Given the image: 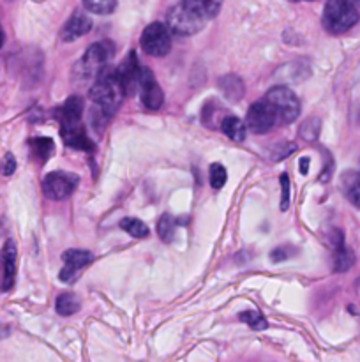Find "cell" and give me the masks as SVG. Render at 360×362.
<instances>
[{
  "mask_svg": "<svg viewBox=\"0 0 360 362\" xmlns=\"http://www.w3.org/2000/svg\"><path fill=\"white\" fill-rule=\"evenodd\" d=\"M113 57V45L109 41L94 42L87 48L85 55L76 62L73 76L78 83L94 81L106 67L109 66Z\"/></svg>",
  "mask_w": 360,
  "mask_h": 362,
  "instance_id": "cell-1",
  "label": "cell"
},
{
  "mask_svg": "<svg viewBox=\"0 0 360 362\" xmlns=\"http://www.w3.org/2000/svg\"><path fill=\"white\" fill-rule=\"evenodd\" d=\"M90 99L94 105L99 106L101 112L112 113L119 108V105L124 99V88L116 78L115 69H109V66L92 81L90 87Z\"/></svg>",
  "mask_w": 360,
  "mask_h": 362,
  "instance_id": "cell-2",
  "label": "cell"
},
{
  "mask_svg": "<svg viewBox=\"0 0 360 362\" xmlns=\"http://www.w3.org/2000/svg\"><path fill=\"white\" fill-rule=\"evenodd\" d=\"M359 20L360 14L356 11V6L346 2V0H328L325 4L323 16H321L325 30L334 35L348 32L349 28L359 23Z\"/></svg>",
  "mask_w": 360,
  "mask_h": 362,
  "instance_id": "cell-3",
  "label": "cell"
},
{
  "mask_svg": "<svg viewBox=\"0 0 360 362\" xmlns=\"http://www.w3.org/2000/svg\"><path fill=\"white\" fill-rule=\"evenodd\" d=\"M263 99L274 110L275 117H277V124H289L300 115L299 98L288 87H281V85L272 87Z\"/></svg>",
  "mask_w": 360,
  "mask_h": 362,
  "instance_id": "cell-4",
  "label": "cell"
},
{
  "mask_svg": "<svg viewBox=\"0 0 360 362\" xmlns=\"http://www.w3.org/2000/svg\"><path fill=\"white\" fill-rule=\"evenodd\" d=\"M141 49L152 57H164L172 49V32L168 25L154 21L141 34Z\"/></svg>",
  "mask_w": 360,
  "mask_h": 362,
  "instance_id": "cell-5",
  "label": "cell"
},
{
  "mask_svg": "<svg viewBox=\"0 0 360 362\" xmlns=\"http://www.w3.org/2000/svg\"><path fill=\"white\" fill-rule=\"evenodd\" d=\"M169 32L176 35H194L196 32H200L203 28L205 21L200 16L193 13L191 9H187L182 2L176 4L175 7H172V11L168 13V20H166Z\"/></svg>",
  "mask_w": 360,
  "mask_h": 362,
  "instance_id": "cell-6",
  "label": "cell"
},
{
  "mask_svg": "<svg viewBox=\"0 0 360 362\" xmlns=\"http://www.w3.org/2000/svg\"><path fill=\"white\" fill-rule=\"evenodd\" d=\"M78 175L71 172H52L44 177L42 180V193L49 198V200H66L74 189L78 187Z\"/></svg>",
  "mask_w": 360,
  "mask_h": 362,
  "instance_id": "cell-7",
  "label": "cell"
},
{
  "mask_svg": "<svg viewBox=\"0 0 360 362\" xmlns=\"http://www.w3.org/2000/svg\"><path fill=\"white\" fill-rule=\"evenodd\" d=\"M246 124L253 133L265 134L277 124V117H275L272 106L265 99H261V101H256L251 105L246 117Z\"/></svg>",
  "mask_w": 360,
  "mask_h": 362,
  "instance_id": "cell-8",
  "label": "cell"
},
{
  "mask_svg": "<svg viewBox=\"0 0 360 362\" xmlns=\"http://www.w3.org/2000/svg\"><path fill=\"white\" fill-rule=\"evenodd\" d=\"M64 260V269L60 271V279L64 283H73L74 279L80 276V272L83 269H87L88 265L94 262V257H92L90 251L85 250H67L66 253L62 255Z\"/></svg>",
  "mask_w": 360,
  "mask_h": 362,
  "instance_id": "cell-9",
  "label": "cell"
},
{
  "mask_svg": "<svg viewBox=\"0 0 360 362\" xmlns=\"http://www.w3.org/2000/svg\"><path fill=\"white\" fill-rule=\"evenodd\" d=\"M116 78H119L120 85L124 88V94L129 95L133 92L138 90V83H140L141 76V67L140 62L136 59V53L129 52V55L122 60L119 67L115 69Z\"/></svg>",
  "mask_w": 360,
  "mask_h": 362,
  "instance_id": "cell-10",
  "label": "cell"
},
{
  "mask_svg": "<svg viewBox=\"0 0 360 362\" xmlns=\"http://www.w3.org/2000/svg\"><path fill=\"white\" fill-rule=\"evenodd\" d=\"M138 90H140L141 101L147 106L148 110H159L164 101V95H162L161 87H159L157 80L152 74V71L141 67V76L140 83H138Z\"/></svg>",
  "mask_w": 360,
  "mask_h": 362,
  "instance_id": "cell-11",
  "label": "cell"
},
{
  "mask_svg": "<svg viewBox=\"0 0 360 362\" xmlns=\"http://www.w3.org/2000/svg\"><path fill=\"white\" fill-rule=\"evenodd\" d=\"M16 246L13 240H7L0 251V290L7 292L13 288L14 279H16Z\"/></svg>",
  "mask_w": 360,
  "mask_h": 362,
  "instance_id": "cell-12",
  "label": "cell"
},
{
  "mask_svg": "<svg viewBox=\"0 0 360 362\" xmlns=\"http://www.w3.org/2000/svg\"><path fill=\"white\" fill-rule=\"evenodd\" d=\"M92 30V20L87 13L83 11H76L73 13V16L66 21V25L62 27V32H60V37H62L64 42H73L76 41L81 35L88 34Z\"/></svg>",
  "mask_w": 360,
  "mask_h": 362,
  "instance_id": "cell-13",
  "label": "cell"
},
{
  "mask_svg": "<svg viewBox=\"0 0 360 362\" xmlns=\"http://www.w3.org/2000/svg\"><path fill=\"white\" fill-rule=\"evenodd\" d=\"M60 134L64 138V144L69 147L78 148V151H94V141L88 138L87 131L81 126V122L67 124V126H60Z\"/></svg>",
  "mask_w": 360,
  "mask_h": 362,
  "instance_id": "cell-14",
  "label": "cell"
},
{
  "mask_svg": "<svg viewBox=\"0 0 360 362\" xmlns=\"http://www.w3.org/2000/svg\"><path fill=\"white\" fill-rule=\"evenodd\" d=\"M81 113H83V99L80 95H71L62 106L56 108L55 115L60 126H67V124L81 122Z\"/></svg>",
  "mask_w": 360,
  "mask_h": 362,
  "instance_id": "cell-15",
  "label": "cell"
},
{
  "mask_svg": "<svg viewBox=\"0 0 360 362\" xmlns=\"http://www.w3.org/2000/svg\"><path fill=\"white\" fill-rule=\"evenodd\" d=\"M187 9L193 11L196 16L207 21L217 16V13L222 7V0H180Z\"/></svg>",
  "mask_w": 360,
  "mask_h": 362,
  "instance_id": "cell-16",
  "label": "cell"
},
{
  "mask_svg": "<svg viewBox=\"0 0 360 362\" xmlns=\"http://www.w3.org/2000/svg\"><path fill=\"white\" fill-rule=\"evenodd\" d=\"M341 180L342 193L348 198L349 204L360 207V172H346Z\"/></svg>",
  "mask_w": 360,
  "mask_h": 362,
  "instance_id": "cell-17",
  "label": "cell"
},
{
  "mask_svg": "<svg viewBox=\"0 0 360 362\" xmlns=\"http://www.w3.org/2000/svg\"><path fill=\"white\" fill-rule=\"evenodd\" d=\"M221 129H222V133L229 138V140L239 141V144L240 141L246 140V133H247L246 124H244L240 119H236V117L229 115V117H226V119H222Z\"/></svg>",
  "mask_w": 360,
  "mask_h": 362,
  "instance_id": "cell-18",
  "label": "cell"
},
{
  "mask_svg": "<svg viewBox=\"0 0 360 362\" xmlns=\"http://www.w3.org/2000/svg\"><path fill=\"white\" fill-rule=\"evenodd\" d=\"M55 310L62 317H71V315H74L80 310V300H78L74 293H62V296L56 297Z\"/></svg>",
  "mask_w": 360,
  "mask_h": 362,
  "instance_id": "cell-19",
  "label": "cell"
},
{
  "mask_svg": "<svg viewBox=\"0 0 360 362\" xmlns=\"http://www.w3.org/2000/svg\"><path fill=\"white\" fill-rule=\"evenodd\" d=\"M353 262H355L353 253L348 250V247H344V243L334 246V269L335 271L337 272L348 271V269L353 265Z\"/></svg>",
  "mask_w": 360,
  "mask_h": 362,
  "instance_id": "cell-20",
  "label": "cell"
},
{
  "mask_svg": "<svg viewBox=\"0 0 360 362\" xmlns=\"http://www.w3.org/2000/svg\"><path fill=\"white\" fill-rule=\"evenodd\" d=\"M221 88H222V92L226 94V98L232 99V101H236V99H240L244 95L242 80H240L239 76H233V74L222 78Z\"/></svg>",
  "mask_w": 360,
  "mask_h": 362,
  "instance_id": "cell-21",
  "label": "cell"
},
{
  "mask_svg": "<svg viewBox=\"0 0 360 362\" xmlns=\"http://www.w3.org/2000/svg\"><path fill=\"white\" fill-rule=\"evenodd\" d=\"M30 148H32V154H34L39 161L44 163L46 159L53 154L55 145H53V141L49 140V138L41 136V138H34V140H30Z\"/></svg>",
  "mask_w": 360,
  "mask_h": 362,
  "instance_id": "cell-22",
  "label": "cell"
},
{
  "mask_svg": "<svg viewBox=\"0 0 360 362\" xmlns=\"http://www.w3.org/2000/svg\"><path fill=\"white\" fill-rule=\"evenodd\" d=\"M120 228L129 233L131 237H136V239H145L148 235V226L136 218H124L120 221Z\"/></svg>",
  "mask_w": 360,
  "mask_h": 362,
  "instance_id": "cell-23",
  "label": "cell"
},
{
  "mask_svg": "<svg viewBox=\"0 0 360 362\" xmlns=\"http://www.w3.org/2000/svg\"><path fill=\"white\" fill-rule=\"evenodd\" d=\"M83 6L90 13L95 14H109L115 11L116 0H83Z\"/></svg>",
  "mask_w": 360,
  "mask_h": 362,
  "instance_id": "cell-24",
  "label": "cell"
},
{
  "mask_svg": "<svg viewBox=\"0 0 360 362\" xmlns=\"http://www.w3.org/2000/svg\"><path fill=\"white\" fill-rule=\"evenodd\" d=\"M208 179H210V186L214 187V189H221V187H224L226 180H228V172H226V168L222 165L214 163V165L210 166Z\"/></svg>",
  "mask_w": 360,
  "mask_h": 362,
  "instance_id": "cell-25",
  "label": "cell"
},
{
  "mask_svg": "<svg viewBox=\"0 0 360 362\" xmlns=\"http://www.w3.org/2000/svg\"><path fill=\"white\" fill-rule=\"evenodd\" d=\"M175 219L172 218V216H162L161 219H159V225H157V232H159V237H161L162 240H172V237L175 235Z\"/></svg>",
  "mask_w": 360,
  "mask_h": 362,
  "instance_id": "cell-26",
  "label": "cell"
},
{
  "mask_svg": "<svg viewBox=\"0 0 360 362\" xmlns=\"http://www.w3.org/2000/svg\"><path fill=\"white\" fill-rule=\"evenodd\" d=\"M240 320L246 322V324L249 325L251 329H254V331L267 329V320H265L260 313H256V311H244V313H240Z\"/></svg>",
  "mask_w": 360,
  "mask_h": 362,
  "instance_id": "cell-27",
  "label": "cell"
},
{
  "mask_svg": "<svg viewBox=\"0 0 360 362\" xmlns=\"http://www.w3.org/2000/svg\"><path fill=\"white\" fill-rule=\"evenodd\" d=\"M289 207V180L286 173L281 175V211H288Z\"/></svg>",
  "mask_w": 360,
  "mask_h": 362,
  "instance_id": "cell-28",
  "label": "cell"
},
{
  "mask_svg": "<svg viewBox=\"0 0 360 362\" xmlns=\"http://www.w3.org/2000/svg\"><path fill=\"white\" fill-rule=\"evenodd\" d=\"M14 170H16V159H14V156L11 154V152H7V154L4 156L2 163H0V172H2V175L9 177L13 175Z\"/></svg>",
  "mask_w": 360,
  "mask_h": 362,
  "instance_id": "cell-29",
  "label": "cell"
},
{
  "mask_svg": "<svg viewBox=\"0 0 360 362\" xmlns=\"http://www.w3.org/2000/svg\"><path fill=\"white\" fill-rule=\"evenodd\" d=\"M300 165H302V166H300V172L307 173V166H309V159L302 158V159H300Z\"/></svg>",
  "mask_w": 360,
  "mask_h": 362,
  "instance_id": "cell-30",
  "label": "cell"
},
{
  "mask_svg": "<svg viewBox=\"0 0 360 362\" xmlns=\"http://www.w3.org/2000/svg\"><path fill=\"white\" fill-rule=\"evenodd\" d=\"M2 45H4V32L2 28H0V48H2Z\"/></svg>",
  "mask_w": 360,
  "mask_h": 362,
  "instance_id": "cell-31",
  "label": "cell"
},
{
  "mask_svg": "<svg viewBox=\"0 0 360 362\" xmlns=\"http://www.w3.org/2000/svg\"><path fill=\"white\" fill-rule=\"evenodd\" d=\"M346 2L353 4V6H359V4H360V0H346Z\"/></svg>",
  "mask_w": 360,
  "mask_h": 362,
  "instance_id": "cell-32",
  "label": "cell"
},
{
  "mask_svg": "<svg viewBox=\"0 0 360 362\" xmlns=\"http://www.w3.org/2000/svg\"><path fill=\"white\" fill-rule=\"evenodd\" d=\"M293 2H311V0H293Z\"/></svg>",
  "mask_w": 360,
  "mask_h": 362,
  "instance_id": "cell-33",
  "label": "cell"
}]
</instances>
